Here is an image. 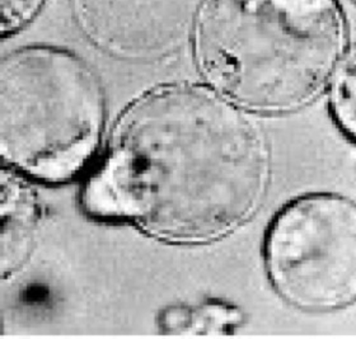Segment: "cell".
I'll list each match as a JSON object with an SVG mask.
<instances>
[{"label":"cell","instance_id":"7a4b0ae2","mask_svg":"<svg viewBox=\"0 0 356 339\" xmlns=\"http://www.w3.org/2000/svg\"><path fill=\"white\" fill-rule=\"evenodd\" d=\"M190 44L209 87L284 116L326 96L351 40L342 0H202Z\"/></svg>","mask_w":356,"mask_h":339},{"label":"cell","instance_id":"5b68a950","mask_svg":"<svg viewBox=\"0 0 356 339\" xmlns=\"http://www.w3.org/2000/svg\"><path fill=\"white\" fill-rule=\"evenodd\" d=\"M202 0H70L89 42L115 59L152 63L191 42Z\"/></svg>","mask_w":356,"mask_h":339},{"label":"cell","instance_id":"ba28073f","mask_svg":"<svg viewBox=\"0 0 356 339\" xmlns=\"http://www.w3.org/2000/svg\"><path fill=\"white\" fill-rule=\"evenodd\" d=\"M326 97L334 125L356 142V42L350 46Z\"/></svg>","mask_w":356,"mask_h":339},{"label":"cell","instance_id":"52a82bcc","mask_svg":"<svg viewBox=\"0 0 356 339\" xmlns=\"http://www.w3.org/2000/svg\"><path fill=\"white\" fill-rule=\"evenodd\" d=\"M243 314L237 306L222 301L202 305L199 309H170L164 313L163 325L172 334H230L242 324Z\"/></svg>","mask_w":356,"mask_h":339},{"label":"cell","instance_id":"9c48e42d","mask_svg":"<svg viewBox=\"0 0 356 339\" xmlns=\"http://www.w3.org/2000/svg\"><path fill=\"white\" fill-rule=\"evenodd\" d=\"M47 0H0L1 40L15 38L42 12Z\"/></svg>","mask_w":356,"mask_h":339},{"label":"cell","instance_id":"30bf717a","mask_svg":"<svg viewBox=\"0 0 356 339\" xmlns=\"http://www.w3.org/2000/svg\"><path fill=\"white\" fill-rule=\"evenodd\" d=\"M348 1H349L350 4H353V6L356 8V0H348Z\"/></svg>","mask_w":356,"mask_h":339},{"label":"cell","instance_id":"8992f818","mask_svg":"<svg viewBox=\"0 0 356 339\" xmlns=\"http://www.w3.org/2000/svg\"><path fill=\"white\" fill-rule=\"evenodd\" d=\"M15 170L1 172V272H15L31 251L38 226V206L33 193Z\"/></svg>","mask_w":356,"mask_h":339},{"label":"cell","instance_id":"277c9868","mask_svg":"<svg viewBox=\"0 0 356 339\" xmlns=\"http://www.w3.org/2000/svg\"><path fill=\"white\" fill-rule=\"evenodd\" d=\"M264 265L275 292L294 309L355 305V199L332 192L290 199L267 226Z\"/></svg>","mask_w":356,"mask_h":339},{"label":"cell","instance_id":"6da1fadb","mask_svg":"<svg viewBox=\"0 0 356 339\" xmlns=\"http://www.w3.org/2000/svg\"><path fill=\"white\" fill-rule=\"evenodd\" d=\"M256 117L204 81L145 90L104 140L83 185L84 214L170 244L236 233L259 213L271 181V148Z\"/></svg>","mask_w":356,"mask_h":339},{"label":"cell","instance_id":"3957f363","mask_svg":"<svg viewBox=\"0 0 356 339\" xmlns=\"http://www.w3.org/2000/svg\"><path fill=\"white\" fill-rule=\"evenodd\" d=\"M107 106L96 72L76 52L29 44L0 63L3 167L44 183H67L102 148Z\"/></svg>","mask_w":356,"mask_h":339}]
</instances>
